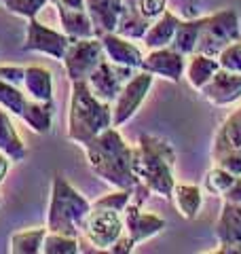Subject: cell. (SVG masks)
<instances>
[{"instance_id": "6da1fadb", "label": "cell", "mask_w": 241, "mask_h": 254, "mask_svg": "<svg viewBox=\"0 0 241 254\" xmlns=\"http://www.w3.org/2000/svg\"><path fill=\"white\" fill-rule=\"evenodd\" d=\"M83 148L95 176H100L110 187L133 190L140 182L133 172V146L123 140L115 125L98 133Z\"/></svg>"}, {"instance_id": "7a4b0ae2", "label": "cell", "mask_w": 241, "mask_h": 254, "mask_svg": "<svg viewBox=\"0 0 241 254\" xmlns=\"http://www.w3.org/2000/svg\"><path fill=\"white\" fill-rule=\"evenodd\" d=\"M176 150L172 144L159 136L142 133L138 146L133 148V172L140 182H144L155 195L172 199L176 178Z\"/></svg>"}, {"instance_id": "3957f363", "label": "cell", "mask_w": 241, "mask_h": 254, "mask_svg": "<svg viewBox=\"0 0 241 254\" xmlns=\"http://www.w3.org/2000/svg\"><path fill=\"white\" fill-rule=\"evenodd\" d=\"M112 127V104L102 102L87 81H72L68 108V138L85 146L98 133Z\"/></svg>"}, {"instance_id": "277c9868", "label": "cell", "mask_w": 241, "mask_h": 254, "mask_svg": "<svg viewBox=\"0 0 241 254\" xmlns=\"http://www.w3.org/2000/svg\"><path fill=\"white\" fill-rule=\"evenodd\" d=\"M91 212V203L68 182L63 174H55L51 182V199L47 212V229L53 233L78 237Z\"/></svg>"}, {"instance_id": "5b68a950", "label": "cell", "mask_w": 241, "mask_h": 254, "mask_svg": "<svg viewBox=\"0 0 241 254\" xmlns=\"http://www.w3.org/2000/svg\"><path fill=\"white\" fill-rule=\"evenodd\" d=\"M235 41H241L239 15L233 9H222L205 17L195 53H205L212 55V58H218L220 51L227 49Z\"/></svg>"}, {"instance_id": "8992f818", "label": "cell", "mask_w": 241, "mask_h": 254, "mask_svg": "<svg viewBox=\"0 0 241 254\" xmlns=\"http://www.w3.org/2000/svg\"><path fill=\"white\" fill-rule=\"evenodd\" d=\"M212 159L216 165L241 176V106L220 125L214 138Z\"/></svg>"}, {"instance_id": "52a82bcc", "label": "cell", "mask_w": 241, "mask_h": 254, "mask_svg": "<svg viewBox=\"0 0 241 254\" xmlns=\"http://www.w3.org/2000/svg\"><path fill=\"white\" fill-rule=\"evenodd\" d=\"M123 233H125L123 212L91 205V212L83 225V235L87 237V242H89L95 250L108 252Z\"/></svg>"}, {"instance_id": "ba28073f", "label": "cell", "mask_w": 241, "mask_h": 254, "mask_svg": "<svg viewBox=\"0 0 241 254\" xmlns=\"http://www.w3.org/2000/svg\"><path fill=\"white\" fill-rule=\"evenodd\" d=\"M104 58H106V53H104L100 36H91L74 38L61 62L70 81H87Z\"/></svg>"}, {"instance_id": "9c48e42d", "label": "cell", "mask_w": 241, "mask_h": 254, "mask_svg": "<svg viewBox=\"0 0 241 254\" xmlns=\"http://www.w3.org/2000/svg\"><path fill=\"white\" fill-rule=\"evenodd\" d=\"M152 81H155V74L146 72V70H138V72L123 85V89L117 95V100L112 102V125L120 127L123 123L129 121V119H133V115L140 110L144 100H146V95L150 93Z\"/></svg>"}, {"instance_id": "30bf717a", "label": "cell", "mask_w": 241, "mask_h": 254, "mask_svg": "<svg viewBox=\"0 0 241 254\" xmlns=\"http://www.w3.org/2000/svg\"><path fill=\"white\" fill-rule=\"evenodd\" d=\"M70 43H72V38L63 30H53L49 26H43L36 17H32V19H28L26 43H23L21 49L49 55V58L61 62Z\"/></svg>"}, {"instance_id": "8fae6325", "label": "cell", "mask_w": 241, "mask_h": 254, "mask_svg": "<svg viewBox=\"0 0 241 254\" xmlns=\"http://www.w3.org/2000/svg\"><path fill=\"white\" fill-rule=\"evenodd\" d=\"M135 72H138L135 68L119 66V64L110 62L108 58H104L100 62V66L93 70L89 78H87V83H89L91 91L98 95L102 102L112 104V102L117 100V95L120 93V89H123V85L129 81Z\"/></svg>"}, {"instance_id": "7c38bea8", "label": "cell", "mask_w": 241, "mask_h": 254, "mask_svg": "<svg viewBox=\"0 0 241 254\" xmlns=\"http://www.w3.org/2000/svg\"><path fill=\"white\" fill-rule=\"evenodd\" d=\"M155 76H163L172 83H178L182 74L186 72V55L176 51L174 47H161V49H150V53L144 58L142 68Z\"/></svg>"}, {"instance_id": "4fadbf2b", "label": "cell", "mask_w": 241, "mask_h": 254, "mask_svg": "<svg viewBox=\"0 0 241 254\" xmlns=\"http://www.w3.org/2000/svg\"><path fill=\"white\" fill-rule=\"evenodd\" d=\"M123 220H125V233L131 237L135 244L148 242L155 235H159L165 229V220L150 212H142L140 205L127 203L123 210Z\"/></svg>"}, {"instance_id": "5bb4252c", "label": "cell", "mask_w": 241, "mask_h": 254, "mask_svg": "<svg viewBox=\"0 0 241 254\" xmlns=\"http://www.w3.org/2000/svg\"><path fill=\"white\" fill-rule=\"evenodd\" d=\"M203 98L214 106H229L241 100V74L220 68L203 89Z\"/></svg>"}, {"instance_id": "9a60e30c", "label": "cell", "mask_w": 241, "mask_h": 254, "mask_svg": "<svg viewBox=\"0 0 241 254\" xmlns=\"http://www.w3.org/2000/svg\"><path fill=\"white\" fill-rule=\"evenodd\" d=\"M100 41L104 47V53H106V58L110 62L119 64V66L135 68V70L142 68L144 53L131 43V38H125L117 34V32H106V34L100 36Z\"/></svg>"}, {"instance_id": "2e32d148", "label": "cell", "mask_w": 241, "mask_h": 254, "mask_svg": "<svg viewBox=\"0 0 241 254\" xmlns=\"http://www.w3.org/2000/svg\"><path fill=\"white\" fill-rule=\"evenodd\" d=\"M85 9L93 21L98 36L106 32H115L123 11V0H85Z\"/></svg>"}, {"instance_id": "e0dca14e", "label": "cell", "mask_w": 241, "mask_h": 254, "mask_svg": "<svg viewBox=\"0 0 241 254\" xmlns=\"http://www.w3.org/2000/svg\"><path fill=\"white\" fill-rule=\"evenodd\" d=\"M150 26L152 21L142 15L138 0H123V11H120V17L115 30L117 34L131 38V41H138V38H144Z\"/></svg>"}, {"instance_id": "ac0fdd59", "label": "cell", "mask_w": 241, "mask_h": 254, "mask_svg": "<svg viewBox=\"0 0 241 254\" xmlns=\"http://www.w3.org/2000/svg\"><path fill=\"white\" fill-rule=\"evenodd\" d=\"M0 153H4L13 163L28 157V148L11 121V113L0 106Z\"/></svg>"}, {"instance_id": "d6986e66", "label": "cell", "mask_w": 241, "mask_h": 254, "mask_svg": "<svg viewBox=\"0 0 241 254\" xmlns=\"http://www.w3.org/2000/svg\"><path fill=\"white\" fill-rule=\"evenodd\" d=\"M216 237H218L220 244L241 246V203H222L220 218L216 222Z\"/></svg>"}, {"instance_id": "ffe728a7", "label": "cell", "mask_w": 241, "mask_h": 254, "mask_svg": "<svg viewBox=\"0 0 241 254\" xmlns=\"http://www.w3.org/2000/svg\"><path fill=\"white\" fill-rule=\"evenodd\" d=\"M23 91L38 102H53V74L45 66H28L23 76Z\"/></svg>"}, {"instance_id": "44dd1931", "label": "cell", "mask_w": 241, "mask_h": 254, "mask_svg": "<svg viewBox=\"0 0 241 254\" xmlns=\"http://www.w3.org/2000/svg\"><path fill=\"white\" fill-rule=\"evenodd\" d=\"M180 17H176L172 11H165L159 19L152 21V26L148 28V32L144 34V45L148 49H161V47H170L174 43L176 30L180 26Z\"/></svg>"}, {"instance_id": "7402d4cb", "label": "cell", "mask_w": 241, "mask_h": 254, "mask_svg": "<svg viewBox=\"0 0 241 254\" xmlns=\"http://www.w3.org/2000/svg\"><path fill=\"white\" fill-rule=\"evenodd\" d=\"M220 70V62L218 58L205 53H192L188 55V64H186V78L195 89H203V87L212 81V76Z\"/></svg>"}, {"instance_id": "603a6c76", "label": "cell", "mask_w": 241, "mask_h": 254, "mask_svg": "<svg viewBox=\"0 0 241 254\" xmlns=\"http://www.w3.org/2000/svg\"><path fill=\"white\" fill-rule=\"evenodd\" d=\"M19 119H23V123L34 133H49L53 127V102H38L30 98Z\"/></svg>"}, {"instance_id": "cb8c5ba5", "label": "cell", "mask_w": 241, "mask_h": 254, "mask_svg": "<svg viewBox=\"0 0 241 254\" xmlns=\"http://www.w3.org/2000/svg\"><path fill=\"white\" fill-rule=\"evenodd\" d=\"M172 199L176 201V208L180 210L184 218L195 220L197 214L201 212V205H203V193L197 185H178L176 182Z\"/></svg>"}, {"instance_id": "d4e9b609", "label": "cell", "mask_w": 241, "mask_h": 254, "mask_svg": "<svg viewBox=\"0 0 241 254\" xmlns=\"http://www.w3.org/2000/svg\"><path fill=\"white\" fill-rule=\"evenodd\" d=\"M58 15H60V21H61V30L66 32L72 41H74V38L98 36L87 9H83V11H58Z\"/></svg>"}, {"instance_id": "484cf974", "label": "cell", "mask_w": 241, "mask_h": 254, "mask_svg": "<svg viewBox=\"0 0 241 254\" xmlns=\"http://www.w3.org/2000/svg\"><path fill=\"white\" fill-rule=\"evenodd\" d=\"M49 233L47 227H36V229H23L11 235L9 242V252L13 254H38L43 252V242L45 235Z\"/></svg>"}, {"instance_id": "4316f807", "label": "cell", "mask_w": 241, "mask_h": 254, "mask_svg": "<svg viewBox=\"0 0 241 254\" xmlns=\"http://www.w3.org/2000/svg\"><path fill=\"white\" fill-rule=\"evenodd\" d=\"M203 21L205 17H199V19H186V21H180L178 30H176V36H174V43L172 47L176 51H180L182 55H192L197 49V43H199V34H201V28H203Z\"/></svg>"}, {"instance_id": "83f0119b", "label": "cell", "mask_w": 241, "mask_h": 254, "mask_svg": "<svg viewBox=\"0 0 241 254\" xmlns=\"http://www.w3.org/2000/svg\"><path fill=\"white\" fill-rule=\"evenodd\" d=\"M28 100L30 98H28V93L23 91V87H17V85L0 78V106L2 108H6L15 117H21Z\"/></svg>"}, {"instance_id": "f1b7e54d", "label": "cell", "mask_w": 241, "mask_h": 254, "mask_svg": "<svg viewBox=\"0 0 241 254\" xmlns=\"http://www.w3.org/2000/svg\"><path fill=\"white\" fill-rule=\"evenodd\" d=\"M43 252L45 254H76V252H80L78 237H70V235H61V233L49 231L45 235Z\"/></svg>"}, {"instance_id": "f546056e", "label": "cell", "mask_w": 241, "mask_h": 254, "mask_svg": "<svg viewBox=\"0 0 241 254\" xmlns=\"http://www.w3.org/2000/svg\"><path fill=\"white\" fill-rule=\"evenodd\" d=\"M235 178H237V174H233L229 170L220 168V165H216L214 170H210L205 174V189H207V193L222 197L224 193H227V189L235 182Z\"/></svg>"}, {"instance_id": "4dcf8cb0", "label": "cell", "mask_w": 241, "mask_h": 254, "mask_svg": "<svg viewBox=\"0 0 241 254\" xmlns=\"http://www.w3.org/2000/svg\"><path fill=\"white\" fill-rule=\"evenodd\" d=\"M0 2H2V6L9 13L23 19H32L45 9V4L49 0H0Z\"/></svg>"}, {"instance_id": "1f68e13d", "label": "cell", "mask_w": 241, "mask_h": 254, "mask_svg": "<svg viewBox=\"0 0 241 254\" xmlns=\"http://www.w3.org/2000/svg\"><path fill=\"white\" fill-rule=\"evenodd\" d=\"M129 201H131V190H127V189H117L115 193H108V195L100 197V199L93 201L91 205H95V208H110V210L123 212Z\"/></svg>"}, {"instance_id": "d6a6232c", "label": "cell", "mask_w": 241, "mask_h": 254, "mask_svg": "<svg viewBox=\"0 0 241 254\" xmlns=\"http://www.w3.org/2000/svg\"><path fill=\"white\" fill-rule=\"evenodd\" d=\"M218 62H220V68L241 74V41L231 43L227 49H222L218 55Z\"/></svg>"}, {"instance_id": "836d02e7", "label": "cell", "mask_w": 241, "mask_h": 254, "mask_svg": "<svg viewBox=\"0 0 241 254\" xmlns=\"http://www.w3.org/2000/svg\"><path fill=\"white\" fill-rule=\"evenodd\" d=\"M138 6L144 17L155 21L167 11V0H138Z\"/></svg>"}, {"instance_id": "e575fe53", "label": "cell", "mask_w": 241, "mask_h": 254, "mask_svg": "<svg viewBox=\"0 0 241 254\" xmlns=\"http://www.w3.org/2000/svg\"><path fill=\"white\" fill-rule=\"evenodd\" d=\"M23 76H26V68L21 66H0V78L9 81L17 87H23Z\"/></svg>"}, {"instance_id": "d590c367", "label": "cell", "mask_w": 241, "mask_h": 254, "mask_svg": "<svg viewBox=\"0 0 241 254\" xmlns=\"http://www.w3.org/2000/svg\"><path fill=\"white\" fill-rule=\"evenodd\" d=\"M135 246H138V244H135L127 233H123V235H120L119 240L115 242V246H112L108 252H112V254H129V252H133Z\"/></svg>"}, {"instance_id": "8d00e7d4", "label": "cell", "mask_w": 241, "mask_h": 254, "mask_svg": "<svg viewBox=\"0 0 241 254\" xmlns=\"http://www.w3.org/2000/svg\"><path fill=\"white\" fill-rule=\"evenodd\" d=\"M51 4H55L58 11H83L85 9V0H49Z\"/></svg>"}, {"instance_id": "74e56055", "label": "cell", "mask_w": 241, "mask_h": 254, "mask_svg": "<svg viewBox=\"0 0 241 254\" xmlns=\"http://www.w3.org/2000/svg\"><path fill=\"white\" fill-rule=\"evenodd\" d=\"M224 201H233V203H241V176L235 178V182L227 189V193L222 195Z\"/></svg>"}, {"instance_id": "f35d334b", "label": "cell", "mask_w": 241, "mask_h": 254, "mask_svg": "<svg viewBox=\"0 0 241 254\" xmlns=\"http://www.w3.org/2000/svg\"><path fill=\"white\" fill-rule=\"evenodd\" d=\"M11 159L6 157L4 153H0V185H2V180L6 178V174H9V168H11Z\"/></svg>"}, {"instance_id": "ab89813d", "label": "cell", "mask_w": 241, "mask_h": 254, "mask_svg": "<svg viewBox=\"0 0 241 254\" xmlns=\"http://www.w3.org/2000/svg\"><path fill=\"white\" fill-rule=\"evenodd\" d=\"M216 254H241V246L237 244H220V248L214 250Z\"/></svg>"}, {"instance_id": "60d3db41", "label": "cell", "mask_w": 241, "mask_h": 254, "mask_svg": "<svg viewBox=\"0 0 241 254\" xmlns=\"http://www.w3.org/2000/svg\"><path fill=\"white\" fill-rule=\"evenodd\" d=\"M0 203H2V199H0Z\"/></svg>"}]
</instances>
